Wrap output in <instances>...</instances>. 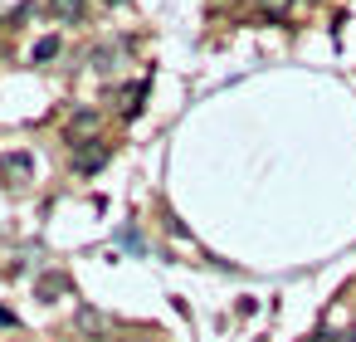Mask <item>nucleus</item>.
Wrapping results in <instances>:
<instances>
[{
  "label": "nucleus",
  "mask_w": 356,
  "mask_h": 342,
  "mask_svg": "<svg viewBox=\"0 0 356 342\" xmlns=\"http://www.w3.org/2000/svg\"><path fill=\"white\" fill-rule=\"evenodd\" d=\"M103 162H108V142H98V137H93V147H79L74 152V166L79 171H98Z\"/></svg>",
  "instance_id": "1"
},
{
  "label": "nucleus",
  "mask_w": 356,
  "mask_h": 342,
  "mask_svg": "<svg viewBox=\"0 0 356 342\" xmlns=\"http://www.w3.org/2000/svg\"><path fill=\"white\" fill-rule=\"evenodd\" d=\"M0 171H6V176H30L35 171V157L30 152H6V157H0Z\"/></svg>",
  "instance_id": "2"
},
{
  "label": "nucleus",
  "mask_w": 356,
  "mask_h": 342,
  "mask_svg": "<svg viewBox=\"0 0 356 342\" xmlns=\"http://www.w3.org/2000/svg\"><path fill=\"white\" fill-rule=\"evenodd\" d=\"M93 132H98V113H88V108H83V113H74V118H69V137H93Z\"/></svg>",
  "instance_id": "3"
},
{
  "label": "nucleus",
  "mask_w": 356,
  "mask_h": 342,
  "mask_svg": "<svg viewBox=\"0 0 356 342\" xmlns=\"http://www.w3.org/2000/svg\"><path fill=\"white\" fill-rule=\"evenodd\" d=\"M69 288V279L64 274H49V279H40V298H54V293H64Z\"/></svg>",
  "instance_id": "4"
},
{
  "label": "nucleus",
  "mask_w": 356,
  "mask_h": 342,
  "mask_svg": "<svg viewBox=\"0 0 356 342\" xmlns=\"http://www.w3.org/2000/svg\"><path fill=\"white\" fill-rule=\"evenodd\" d=\"M79 327L93 337V332H103V313H93V308H79Z\"/></svg>",
  "instance_id": "5"
},
{
  "label": "nucleus",
  "mask_w": 356,
  "mask_h": 342,
  "mask_svg": "<svg viewBox=\"0 0 356 342\" xmlns=\"http://www.w3.org/2000/svg\"><path fill=\"white\" fill-rule=\"evenodd\" d=\"M54 15L59 20H79L83 15V0H54Z\"/></svg>",
  "instance_id": "6"
},
{
  "label": "nucleus",
  "mask_w": 356,
  "mask_h": 342,
  "mask_svg": "<svg viewBox=\"0 0 356 342\" xmlns=\"http://www.w3.org/2000/svg\"><path fill=\"white\" fill-rule=\"evenodd\" d=\"M54 54H59V40H54V35H44V40L35 45V64H44V59H54Z\"/></svg>",
  "instance_id": "7"
},
{
  "label": "nucleus",
  "mask_w": 356,
  "mask_h": 342,
  "mask_svg": "<svg viewBox=\"0 0 356 342\" xmlns=\"http://www.w3.org/2000/svg\"><path fill=\"white\" fill-rule=\"evenodd\" d=\"M0 327H15V313H10L6 303H0Z\"/></svg>",
  "instance_id": "8"
},
{
  "label": "nucleus",
  "mask_w": 356,
  "mask_h": 342,
  "mask_svg": "<svg viewBox=\"0 0 356 342\" xmlns=\"http://www.w3.org/2000/svg\"><path fill=\"white\" fill-rule=\"evenodd\" d=\"M278 10H288V0H268V15H278Z\"/></svg>",
  "instance_id": "9"
},
{
  "label": "nucleus",
  "mask_w": 356,
  "mask_h": 342,
  "mask_svg": "<svg viewBox=\"0 0 356 342\" xmlns=\"http://www.w3.org/2000/svg\"><path fill=\"white\" fill-rule=\"evenodd\" d=\"M337 342H356V327H346V332H337Z\"/></svg>",
  "instance_id": "10"
},
{
  "label": "nucleus",
  "mask_w": 356,
  "mask_h": 342,
  "mask_svg": "<svg viewBox=\"0 0 356 342\" xmlns=\"http://www.w3.org/2000/svg\"><path fill=\"white\" fill-rule=\"evenodd\" d=\"M127 342H152V337H127Z\"/></svg>",
  "instance_id": "11"
}]
</instances>
